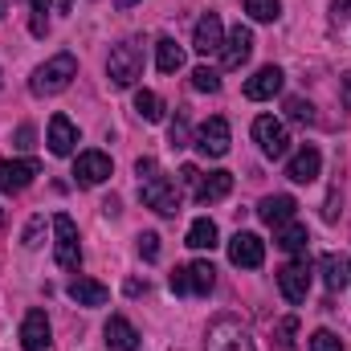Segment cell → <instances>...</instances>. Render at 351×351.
<instances>
[{
    "mask_svg": "<svg viewBox=\"0 0 351 351\" xmlns=\"http://www.w3.org/2000/svg\"><path fill=\"white\" fill-rule=\"evenodd\" d=\"M286 119L298 123V127H306V123H315V106L306 98H286Z\"/></svg>",
    "mask_w": 351,
    "mask_h": 351,
    "instance_id": "f1b7e54d",
    "label": "cell"
},
{
    "mask_svg": "<svg viewBox=\"0 0 351 351\" xmlns=\"http://www.w3.org/2000/svg\"><path fill=\"white\" fill-rule=\"evenodd\" d=\"M221 45H225V25H221V16H217V12H204V16L196 21L192 49H196L200 58H208V53H221Z\"/></svg>",
    "mask_w": 351,
    "mask_h": 351,
    "instance_id": "4fadbf2b",
    "label": "cell"
},
{
    "mask_svg": "<svg viewBox=\"0 0 351 351\" xmlns=\"http://www.w3.org/2000/svg\"><path fill=\"white\" fill-rule=\"evenodd\" d=\"M274 241H278V250H286V254H306L311 233H306V225L286 221V225H278V229H274Z\"/></svg>",
    "mask_w": 351,
    "mask_h": 351,
    "instance_id": "d4e9b609",
    "label": "cell"
},
{
    "mask_svg": "<svg viewBox=\"0 0 351 351\" xmlns=\"http://www.w3.org/2000/svg\"><path fill=\"white\" fill-rule=\"evenodd\" d=\"M110 172H114V164H110L106 152H82L78 164H74V180H78L82 188H94V184L110 180Z\"/></svg>",
    "mask_w": 351,
    "mask_h": 351,
    "instance_id": "5bb4252c",
    "label": "cell"
},
{
    "mask_svg": "<svg viewBox=\"0 0 351 351\" xmlns=\"http://www.w3.org/2000/svg\"><path fill=\"white\" fill-rule=\"evenodd\" d=\"M213 286H217L213 262H192L172 269V294H208Z\"/></svg>",
    "mask_w": 351,
    "mask_h": 351,
    "instance_id": "8992f818",
    "label": "cell"
},
{
    "mask_svg": "<svg viewBox=\"0 0 351 351\" xmlns=\"http://www.w3.org/2000/svg\"><path fill=\"white\" fill-rule=\"evenodd\" d=\"M192 90H200V94H217V90H221V74L208 70V66H196V70H192Z\"/></svg>",
    "mask_w": 351,
    "mask_h": 351,
    "instance_id": "f546056e",
    "label": "cell"
},
{
    "mask_svg": "<svg viewBox=\"0 0 351 351\" xmlns=\"http://www.w3.org/2000/svg\"><path fill=\"white\" fill-rule=\"evenodd\" d=\"M168 139H172V147H188L192 139H188V114L184 110H176V123L168 127Z\"/></svg>",
    "mask_w": 351,
    "mask_h": 351,
    "instance_id": "d6a6232c",
    "label": "cell"
},
{
    "mask_svg": "<svg viewBox=\"0 0 351 351\" xmlns=\"http://www.w3.org/2000/svg\"><path fill=\"white\" fill-rule=\"evenodd\" d=\"M4 221H8V213H4V208H0V233H4Z\"/></svg>",
    "mask_w": 351,
    "mask_h": 351,
    "instance_id": "f6af8a7d",
    "label": "cell"
},
{
    "mask_svg": "<svg viewBox=\"0 0 351 351\" xmlns=\"http://www.w3.org/2000/svg\"><path fill=\"white\" fill-rule=\"evenodd\" d=\"M156 66H160V74L184 70V49L176 45L172 37H160V41H156Z\"/></svg>",
    "mask_w": 351,
    "mask_h": 351,
    "instance_id": "484cf974",
    "label": "cell"
},
{
    "mask_svg": "<svg viewBox=\"0 0 351 351\" xmlns=\"http://www.w3.org/2000/svg\"><path fill=\"white\" fill-rule=\"evenodd\" d=\"M176 180H180V184H188V188H196V180H200V172H196L192 164H184V168H180V176H176Z\"/></svg>",
    "mask_w": 351,
    "mask_h": 351,
    "instance_id": "ab89813d",
    "label": "cell"
},
{
    "mask_svg": "<svg viewBox=\"0 0 351 351\" xmlns=\"http://www.w3.org/2000/svg\"><path fill=\"white\" fill-rule=\"evenodd\" d=\"M135 114L147 119V123H160V119H164V102H160V94H152V90H135Z\"/></svg>",
    "mask_w": 351,
    "mask_h": 351,
    "instance_id": "4316f807",
    "label": "cell"
},
{
    "mask_svg": "<svg viewBox=\"0 0 351 351\" xmlns=\"http://www.w3.org/2000/svg\"><path fill=\"white\" fill-rule=\"evenodd\" d=\"M294 335H298V319H282V323H278V331H274L278 348H294Z\"/></svg>",
    "mask_w": 351,
    "mask_h": 351,
    "instance_id": "e575fe53",
    "label": "cell"
},
{
    "mask_svg": "<svg viewBox=\"0 0 351 351\" xmlns=\"http://www.w3.org/2000/svg\"><path fill=\"white\" fill-rule=\"evenodd\" d=\"M294 213H298V200H294V196H286V192H278V196H265L262 204H258V217H262L269 229H278V225L294 221Z\"/></svg>",
    "mask_w": 351,
    "mask_h": 351,
    "instance_id": "d6986e66",
    "label": "cell"
},
{
    "mask_svg": "<svg viewBox=\"0 0 351 351\" xmlns=\"http://www.w3.org/2000/svg\"><path fill=\"white\" fill-rule=\"evenodd\" d=\"M41 241H45V217L37 213V217H29L25 233H21V245H25V250H37Z\"/></svg>",
    "mask_w": 351,
    "mask_h": 351,
    "instance_id": "4dcf8cb0",
    "label": "cell"
},
{
    "mask_svg": "<svg viewBox=\"0 0 351 351\" xmlns=\"http://www.w3.org/2000/svg\"><path fill=\"white\" fill-rule=\"evenodd\" d=\"M66 294H70L78 306H106V298H110V290H106L102 282H94V278H74V282L66 286Z\"/></svg>",
    "mask_w": 351,
    "mask_h": 351,
    "instance_id": "7402d4cb",
    "label": "cell"
},
{
    "mask_svg": "<svg viewBox=\"0 0 351 351\" xmlns=\"http://www.w3.org/2000/svg\"><path fill=\"white\" fill-rule=\"evenodd\" d=\"M53 4H58V12H70L74 8V0H53Z\"/></svg>",
    "mask_w": 351,
    "mask_h": 351,
    "instance_id": "7bdbcfd3",
    "label": "cell"
},
{
    "mask_svg": "<svg viewBox=\"0 0 351 351\" xmlns=\"http://www.w3.org/2000/svg\"><path fill=\"white\" fill-rule=\"evenodd\" d=\"M339 208H343V192L331 188V192H327V204H323V221L335 225V221H339Z\"/></svg>",
    "mask_w": 351,
    "mask_h": 351,
    "instance_id": "836d02e7",
    "label": "cell"
},
{
    "mask_svg": "<svg viewBox=\"0 0 351 351\" xmlns=\"http://www.w3.org/2000/svg\"><path fill=\"white\" fill-rule=\"evenodd\" d=\"M339 90H343V106L351 110V78H343V82H339Z\"/></svg>",
    "mask_w": 351,
    "mask_h": 351,
    "instance_id": "60d3db41",
    "label": "cell"
},
{
    "mask_svg": "<svg viewBox=\"0 0 351 351\" xmlns=\"http://www.w3.org/2000/svg\"><path fill=\"white\" fill-rule=\"evenodd\" d=\"M233 192V172H208L196 180V188H192V196H196V204H217V200H225Z\"/></svg>",
    "mask_w": 351,
    "mask_h": 351,
    "instance_id": "ac0fdd59",
    "label": "cell"
},
{
    "mask_svg": "<svg viewBox=\"0 0 351 351\" xmlns=\"http://www.w3.org/2000/svg\"><path fill=\"white\" fill-rule=\"evenodd\" d=\"M21 348L25 351H45L49 348V319H45V311H29L25 315V323H21Z\"/></svg>",
    "mask_w": 351,
    "mask_h": 351,
    "instance_id": "2e32d148",
    "label": "cell"
},
{
    "mask_svg": "<svg viewBox=\"0 0 351 351\" xmlns=\"http://www.w3.org/2000/svg\"><path fill=\"white\" fill-rule=\"evenodd\" d=\"M282 82H286V74H282L278 66H262V70L245 82V98H250V102H265V98H274V94L282 90Z\"/></svg>",
    "mask_w": 351,
    "mask_h": 351,
    "instance_id": "ffe728a7",
    "label": "cell"
},
{
    "mask_svg": "<svg viewBox=\"0 0 351 351\" xmlns=\"http://www.w3.org/2000/svg\"><path fill=\"white\" fill-rule=\"evenodd\" d=\"M143 74V49H139V41L131 37V41H119L114 49H110V58H106V78H110V86L127 90L135 86V78Z\"/></svg>",
    "mask_w": 351,
    "mask_h": 351,
    "instance_id": "7a4b0ae2",
    "label": "cell"
},
{
    "mask_svg": "<svg viewBox=\"0 0 351 351\" xmlns=\"http://www.w3.org/2000/svg\"><path fill=\"white\" fill-rule=\"evenodd\" d=\"M319 172H323L319 147H298L286 164V180H294V184H311V180H319Z\"/></svg>",
    "mask_w": 351,
    "mask_h": 351,
    "instance_id": "9a60e30c",
    "label": "cell"
},
{
    "mask_svg": "<svg viewBox=\"0 0 351 351\" xmlns=\"http://www.w3.org/2000/svg\"><path fill=\"white\" fill-rule=\"evenodd\" d=\"M250 53H254V33L245 25H233L221 45V70H241L250 62Z\"/></svg>",
    "mask_w": 351,
    "mask_h": 351,
    "instance_id": "7c38bea8",
    "label": "cell"
},
{
    "mask_svg": "<svg viewBox=\"0 0 351 351\" xmlns=\"http://www.w3.org/2000/svg\"><path fill=\"white\" fill-rule=\"evenodd\" d=\"M139 196H143V204L156 208L160 217H176V213H180V188H176L168 176H156V180L139 184Z\"/></svg>",
    "mask_w": 351,
    "mask_h": 351,
    "instance_id": "ba28073f",
    "label": "cell"
},
{
    "mask_svg": "<svg viewBox=\"0 0 351 351\" xmlns=\"http://www.w3.org/2000/svg\"><path fill=\"white\" fill-rule=\"evenodd\" d=\"M278 290H282L286 302H306V294H311V262L298 258V262L282 265L278 269Z\"/></svg>",
    "mask_w": 351,
    "mask_h": 351,
    "instance_id": "9c48e42d",
    "label": "cell"
},
{
    "mask_svg": "<svg viewBox=\"0 0 351 351\" xmlns=\"http://www.w3.org/2000/svg\"><path fill=\"white\" fill-rule=\"evenodd\" d=\"M204 348L208 351H258L254 348V335L241 327V319L233 315H217L204 331Z\"/></svg>",
    "mask_w": 351,
    "mask_h": 351,
    "instance_id": "3957f363",
    "label": "cell"
},
{
    "mask_svg": "<svg viewBox=\"0 0 351 351\" xmlns=\"http://www.w3.org/2000/svg\"><path fill=\"white\" fill-rule=\"evenodd\" d=\"M348 4H351V0H335V21H343V16H348Z\"/></svg>",
    "mask_w": 351,
    "mask_h": 351,
    "instance_id": "b9f144b4",
    "label": "cell"
},
{
    "mask_svg": "<svg viewBox=\"0 0 351 351\" xmlns=\"http://www.w3.org/2000/svg\"><path fill=\"white\" fill-rule=\"evenodd\" d=\"M229 262L237 265V269H258V265L265 262V241L258 237V233L237 229L233 241H229Z\"/></svg>",
    "mask_w": 351,
    "mask_h": 351,
    "instance_id": "30bf717a",
    "label": "cell"
},
{
    "mask_svg": "<svg viewBox=\"0 0 351 351\" xmlns=\"http://www.w3.org/2000/svg\"><path fill=\"white\" fill-rule=\"evenodd\" d=\"M114 4H119V8H131V4H139V0H114Z\"/></svg>",
    "mask_w": 351,
    "mask_h": 351,
    "instance_id": "ee69618b",
    "label": "cell"
},
{
    "mask_svg": "<svg viewBox=\"0 0 351 351\" xmlns=\"http://www.w3.org/2000/svg\"><path fill=\"white\" fill-rule=\"evenodd\" d=\"M139 254L147 262H160V233H139Z\"/></svg>",
    "mask_w": 351,
    "mask_h": 351,
    "instance_id": "d590c367",
    "label": "cell"
},
{
    "mask_svg": "<svg viewBox=\"0 0 351 351\" xmlns=\"http://www.w3.org/2000/svg\"><path fill=\"white\" fill-rule=\"evenodd\" d=\"M311 351H343V339H339L335 331H327V327H323V331H315V335H311Z\"/></svg>",
    "mask_w": 351,
    "mask_h": 351,
    "instance_id": "1f68e13d",
    "label": "cell"
},
{
    "mask_svg": "<svg viewBox=\"0 0 351 351\" xmlns=\"http://www.w3.org/2000/svg\"><path fill=\"white\" fill-rule=\"evenodd\" d=\"M33 4V37H45V8H49V0H29Z\"/></svg>",
    "mask_w": 351,
    "mask_h": 351,
    "instance_id": "8d00e7d4",
    "label": "cell"
},
{
    "mask_svg": "<svg viewBox=\"0 0 351 351\" xmlns=\"http://www.w3.org/2000/svg\"><path fill=\"white\" fill-rule=\"evenodd\" d=\"M229 143H233V135H229V123H225L221 114L204 119V123L196 127V135H192V147H196L200 156H208V160L229 156Z\"/></svg>",
    "mask_w": 351,
    "mask_h": 351,
    "instance_id": "277c9868",
    "label": "cell"
},
{
    "mask_svg": "<svg viewBox=\"0 0 351 351\" xmlns=\"http://www.w3.org/2000/svg\"><path fill=\"white\" fill-rule=\"evenodd\" d=\"M254 139H258V147H262L269 160H282V156L290 152V131H286V123L274 119V114H258V119H254Z\"/></svg>",
    "mask_w": 351,
    "mask_h": 351,
    "instance_id": "52a82bcc",
    "label": "cell"
},
{
    "mask_svg": "<svg viewBox=\"0 0 351 351\" xmlns=\"http://www.w3.org/2000/svg\"><path fill=\"white\" fill-rule=\"evenodd\" d=\"M37 176H41V164H37V160H0V192L16 196V192H25Z\"/></svg>",
    "mask_w": 351,
    "mask_h": 351,
    "instance_id": "8fae6325",
    "label": "cell"
},
{
    "mask_svg": "<svg viewBox=\"0 0 351 351\" xmlns=\"http://www.w3.org/2000/svg\"><path fill=\"white\" fill-rule=\"evenodd\" d=\"M135 172H139V184H147V180H156V176H160V164H156L152 156H143V160L135 164Z\"/></svg>",
    "mask_w": 351,
    "mask_h": 351,
    "instance_id": "74e56055",
    "label": "cell"
},
{
    "mask_svg": "<svg viewBox=\"0 0 351 351\" xmlns=\"http://www.w3.org/2000/svg\"><path fill=\"white\" fill-rule=\"evenodd\" d=\"M45 143H49L53 156H74V147H78V127H74L66 114H53V119H49V135H45Z\"/></svg>",
    "mask_w": 351,
    "mask_h": 351,
    "instance_id": "e0dca14e",
    "label": "cell"
},
{
    "mask_svg": "<svg viewBox=\"0 0 351 351\" xmlns=\"http://www.w3.org/2000/svg\"><path fill=\"white\" fill-rule=\"evenodd\" d=\"M102 335H106V351H139V331L123 315H110V323H106Z\"/></svg>",
    "mask_w": 351,
    "mask_h": 351,
    "instance_id": "44dd1931",
    "label": "cell"
},
{
    "mask_svg": "<svg viewBox=\"0 0 351 351\" xmlns=\"http://www.w3.org/2000/svg\"><path fill=\"white\" fill-rule=\"evenodd\" d=\"M33 139H37V131H33V127L25 123V127H16V143H12V147H21V152H29V147H33Z\"/></svg>",
    "mask_w": 351,
    "mask_h": 351,
    "instance_id": "f35d334b",
    "label": "cell"
},
{
    "mask_svg": "<svg viewBox=\"0 0 351 351\" xmlns=\"http://www.w3.org/2000/svg\"><path fill=\"white\" fill-rule=\"evenodd\" d=\"M245 12H250L254 21L269 25V21H278V16H282V0H245Z\"/></svg>",
    "mask_w": 351,
    "mask_h": 351,
    "instance_id": "83f0119b",
    "label": "cell"
},
{
    "mask_svg": "<svg viewBox=\"0 0 351 351\" xmlns=\"http://www.w3.org/2000/svg\"><path fill=\"white\" fill-rule=\"evenodd\" d=\"M319 274H323L327 290H348L351 286V258H343V254H327V258L319 262Z\"/></svg>",
    "mask_w": 351,
    "mask_h": 351,
    "instance_id": "603a6c76",
    "label": "cell"
},
{
    "mask_svg": "<svg viewBox=\"0 0 351 351\" xmlns=\"http://www.w3.org/2000/svg\"><path fill=\"white\" fill-rule=\"evenodd\" d=\"M184 245H188V250H217V245H221V229H217V221H208V217L192 221Z\"/></svg>",
    "mask_w": 351,
    "mask_h": 351,
    "instance_id": "cb8c5ba5",
    "label": "cell"
},
{
    "mask_svg": "<svg viewBox=\"0 0 351 351\" xmlns=\"http://www.w3.org/2000/svg\"><path fill=\"white\" fill-rule=\"evenodd\" d=\"M53 237H58V245H53L58 265H62V269H78V265H82V245H78V225H74V217L58 213V217H53Z\"/></svg>",
    "mask_w": 351,
    "mask_h": 351,
    "instance_id": "5b68a950",
    "label": "cell"
},
{
    "mask_svg": "<svg viewBox=\"0 0 351 351\" xmlns=\"http://www.w3.org/2000/svg\"><path fill=\"white\" fill-rule=\"evenodd\" d=\"M74 78H78V58H74V53H58V58H49L45 66L33 70L29 90H33L37 98H45V94H62Z\"/></svg>",
    "mask_w": 351,
    "mask_h": 351,
    "instance_id": "6da1fadb",
    "label": "cell"
}]
</instances>
